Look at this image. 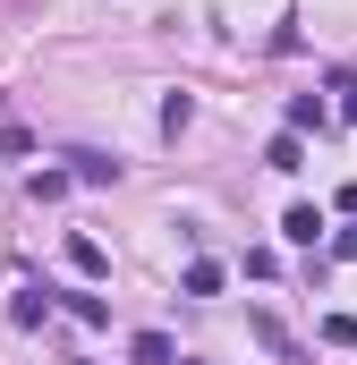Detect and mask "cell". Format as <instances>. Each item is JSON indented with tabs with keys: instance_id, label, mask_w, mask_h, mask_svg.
I'll return each mask as SVG.
<instances>
[{
	"instance_id": "obj_11",
	"label": "cell",
	"mask_w": 357,
	"mask_h": 365,
	"mask_svg": "<svg viewBox=\"0 0 357 365\" xmlns=\"http://www.w3.org/2000/svg\"><path fill=\"white\" fill-rule=\"evenodd\" d=\"M341 93H349V102H341V110H349V119H357V86H349V77H341Z\"/></svg>"
},
{
	"instance_id": "obj_10",
	"label": "cell",
	"mask_w": 357,
	"mask_h": 365,
	"mask_svg": "<svg viewBox=\"0 0 357 365\" xmlns=\"http://www.w3.org/2000/svg\"><path fill=\"white\" fill-rule=\"evenodd\" d=\"M187 119H196V102H187V93H171V102H162V136H178Z\"/></svg>"
},
{
	"instance_id": "obj_9",
	"label": "cell",
	"mask_w": 357,
	"mask_h": 365,
	"mask_svg": "<svg viewBox=\"0 0 357 365\" xmlns=\"http://www.w3.org/2000/svg\"><path fill=\"white\" fill-rule=\"evenodd\" d=\"M221 289V264H187V297H213Z\"/></svg>"
},
{
	"instance_id": "obj_2",
	"label": "cell",
	"mask_w": 357,
	"mask_h": 365,
	"mask_svg": "<svg viewBox=\"0 0 357 365\" xmlns=\"http://www.w3.org/2000/svg\"><path fill=\"white\" fill-rule=\"evenodd\" d=\"M69 264H77V272H86V280H102V272H111V255H102L94 238H69Z\"/></svg>"
},
{
	"instance_id": "obj_8",
	"label": "cell",
	"mask_w": 357,
	"mask_h": 365,
	"mask_svg": "<svg viewBox=\"0 0 357 365\" xmlns=\"http://www.w3.org/2000/svg\"><path fill=\"white\" fill-rule=\"evenodd\" d=\"M69 314H77V323H94V331H102V323H111V306H102V297H86V289H77V297H69Z\"/></svg>"
},
{
	"instance_id": "obj_1",
	"label": "cell",
	"mask_w": 357,
	"mask_h": 365,
	"mask_svg": "<svg viewBox=\"0 0 357 365\" xmlns=\"http://www.w3.org/2000/svg\"><path fill=\"white\" fill-rule=\"evenodd\" d=\"M281 238H289V247H315V238H323V212H315V204H289V212H281Z\"/></svg>"
},
{
	"instance_id": "obj_7",
	"label": "cell",
	"mask_w": 357,
	"mask_h": 365,
	"mask_svg": "<svg viewBox=\"0 0 357 365\" xmlns=\"http://www.w3.org/2000/svg\"><path fill=\"white\" fill-rule=\"evenodd\" d=\"M323 119H332L323 93H298V102H289V128H323Z\"/></svg>"
},
{
	"instance_id": "obj_6",
	"label": "cell",
	"mask_w": 357,
	"mask_h": 365,
	"mask_svg": "<svg viewBox=\"0 0 357 365\" xmlns=\"http://www.w3.org/2000/svg\"><path fill=\"white\" fill-rule=\"evenodd\" d=\"M119 179V162H102V153H77V187H111Z\"/></svg>"
},
{
	"instance_id": "obj_3",
	"label": "cell",
	"mask_w": 357,
	"mask_h": 365,
	"mask_svg": "<svg viewBox=\"0 0 357 365\" xmlns=\"http://www.w3.org/2000/svg\"><path fill=\"white\" fill-rule=\"evenodd\" d=\"M272 170H306V145H298V128H289V136H272V153H264Z\"/></svg>"
},
{
	"instance_id": "obj_5",
	"label": "cell",
	"mask_w": 357,
	"mask_h": 365,
	"mask_svg": "<svg viewBox=\"0 0 357 365\" xmlns=\"http://www.w3.org/2000/svg\"><path fill=\"white\" fill-rule=\"evenodd\" d=\"M136 365H178V349L162 340V331H136Z\"/></svg>"
},
{
	"instance_id": "obj_4",
	"label": "cell",
	"mask_w": 357,
	"mask_h": 365,
	"mask_svg": "<svg viewBox=\"0 0 357 365\" xmlns=\"http://www.w3.org/2000/svg\"><path fill=\"white\" fill-rule=\"evenodd\" d=\"M69 187H77V170H34V204H60Z\"/></svg>"
}]
</instances>
